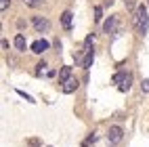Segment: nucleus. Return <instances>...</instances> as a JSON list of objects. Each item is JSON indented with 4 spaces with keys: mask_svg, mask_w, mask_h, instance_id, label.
Segmentation results:
<instances>
[{
    "mask_svg": "<svg viewBox=\"0 0 149 147\" xmlns=\"http://www.w3.org/2000/svg\"><path fill=\"white\" fill-rule=\"evenodd\" d=\"M134 29L139 34H147V29H149V15H147L145 4H141L134 13Z\"/></svg>",
    "mask_w": 149,
    "mask_h": 147,
    "instance_id": "1",
    "label": "nucleus"
},
{
    "mask_svg": "<svg viewBox=\"0 0 149 147\" xmlns=\"http://www.w3.org/2000/svg\"><path fill=\"white\" fill-rule=\"evenodd\" d=\"M113 82L118 84V88H120L122 93H126L128 88H130V84H132V76L126 74V72H118V74L113 76Z\"/></svg>",
    "mask_w": 149,
    "mask_h": 147,
    "instance_id": "2",
    "label": "nucleus"
},
{
    "mask_svg": "<svg viewBox=\"0 0 149 147\" xmlns=\"http://www.w3.org/2000/svg\"><path fill=\"white\" fill-rule=\"evenodd\" d=\"M122 137H124V130L120 126H111V128L107 130V143L109 145H118V143H122Z\"/></svg>",
    "mask_w": 149,
    "mask_h": 147,
    "instance_id": "3",
    "label": "nucleus"
},
{
    "mask_svg": "<svg viewBox=\"0 0 149 147\" xmlns=\"http://www.w3.org/2000/svg\"><path fill=\"white\" fill-rule=\"evenodd\" d=\"M34 27L38 32H48L51 23H48V19H44V17H34Z\"/></svg>",
    "mask_w": 149,
    "mask_h": 147,
    "instance_id": "4",
    "label": "nucleus"
},
{
    "mask_svg": "<svg viewBox=\"0 0 149 147\" xmlns=\"http://www.w3.org/2000/svg\"><path fill=\"white\" fill-rule=\"evenodd\" d=\"M78 84H80V82H78L76 78H69L67 82H63V86H61V91H63L65 95H72V93L76 91V88H78Z\"/></svg>",
    "mask_w": 149,
    "mask_h": 147,
    "instance_id": "5",
    "label": "nucleus"
},
{
    "mask_svg": "<svg viewBox=\"0 0 149 147\" xmlns=\"http://www.w3.org/2000/svg\"><path fill=\"white\" fill-rule=\"evenodd\" d=\"M44 51H48V42H46V40H36V42L32 44V53L42 55Z\"/></svg>",
    "mask_w": 149,
    "mask_h": 147,
    "instance_id": "6",
    "label": "nucleus"
},
{
    "mask_svg": "<svg viewBox=\"0 0 149 147\" xmlns=\"http://www.w3.org/2000/svg\"><path fill=\"white\" fill-rule=\"evenodd\" d=\"M69 78H72V67H69V65H63L61 67V72H59V82H67L69 80Z\"/></svg>",
    "mask_w": 149,
    "mask_h": 147,
    "instance_id": "7",
    "label": "nucleus"
},
{
    "mask_svg": "<svg viewBox=\"0 0 149 147\" xmlns=\"http://www.w3.org/2000/svg\"><path fill=\"white\" fill-rule=\"evenodd\" d=\"M93 59H95V51L93 48H86V57H84V63H82L84 70H88V67L93 65Z\"/></svg>",
    "mask_w": 149,
    "mask_h": 147,
    "instance_id": "8",
    "label": "nucleus"
},
{
    "mask_svg": "<svg viewBox=\"0 0 149 147\" xmlns=\"http://www.w3.org/2000/svg\"><path fill=\"white\" fill-rule=\"evenodd\" d=\"M61 23H63L65 29H72V11H63V15H61Z\"/></svg>",
    "mask_w": 149,
    "mask_h": 147,
    "instance_id": "9",
    "label": "nucleus"
},
{
    "mask_svg": "<svg viewBox=\"0 0 149 147\" xmlns=\"http://www.w3.org/2000/svg\"><path fill=\"white\" fill-rule=\"evenodd\" d=\"M25 38H23V34H17L15 36V48H17V51H25Z\"/></svg>",
    "mask_w": 149,
    "mask_h": 147,
    "instance_id": "10",
    "label": "nucleus"
},
{
    "mask_svg": "<svg viewBox=\"0 0 149 147\" xmlns=\"http://www.w3.org/2000/svg\"><path fill=\"white\" fill-rule=\"evenodd\" d=\"M103 29L107 34H113V29H116V17H109L105 21V25H103Z\"/></svg>",
    "mask_w": 149,
    "mask_h": 147,
    "instance_id": "11",
    "label": "nucleus"
},
{
    "mask_svg": "<svg viewBox=\"0 0 149 147\" xmlns=\"http://www.w3.org/2000/svg\"><path fill=\"white\" fill-rule=\"evenodd\" d=\"M8 4H11V0H0V11H2V13H6Z\"/></svg>",
    "mask_w": 149,
    "mask_h": 147,
    "instance_id": "12",
    "label": "nucleus"
},
{
    "mask_svg": "<svg viewBox=\"0 0 149 147\" xmlns=\"http://www.w3.org/2000/svg\"><path fill=\"white\" fill-rule=\"evenodd\" d=\"M23 2H25L27 6H38V4L42 2V0H23Z\"/></svg>",
    "mask_w": 149,
    "mask_h": 147,
    "instance_id": "13",
    "label": "nucleus"
},
{
    "mask_svg": "<svg viewBox=\"0 0 149 147\" xmlns=\"http://www.w3.org/2000/svg\"><path fill=\"white\" fill-rule=\"evenodd\" d=\"M95 21H101V6L95 8Z\"/></svg>",
    "mask_w": 149,
    "mask_h": 147,
    "instance_id": "14",
    "label": "nucleus"
},
{
    "mask_svg": "<svg viewBox=\"0 0 149 147\" xmlns=\"http://www.w3.org/2000/svg\"><path fill=\"white\" fill-rule=\"evenodd\" d=\"M141 88H143V93H149V78H147V80H143Z\"/></svg>",
    "mask_w": 149,
    "mask_h": 147,
    "instance_id": "15",
    "label": "nucleus"
},
{
    "mask_svg": "<svg viewBox=\"0 0 149 147\" xmlns=\"http://www.w3.org/2000/svg\"><path fill=\"white\" fill-rule=\"evenodd\" d=\"M36 67H38L36 72H38V74H42V72H44V67H46V63H44V61H40V63H38Z\"/></svg>",
    "mask_w": 149,
    "mask_h": 147,
    "instance_id": "16",
    "label": "nucleus"
},
{
    "mask_svg": "<svg viewBox=\"0 0 149 147\" xmlns=\"http://www.w3.org/2000/svg\"><path fill=\"white\" fill-rule=\"evenodd\" d=\"M17 95H21V97H25V101H32V97H29V95H25L23 91H17Z\"/></svg>",
    "mask_w": 149,
    "mask_h": 147,
    "instance_id": "17",
    "label": "nucleus"
},
{
    "mask_svg": "<svg viewBox=\"0 0 149 147\" xmlns=\"http://www.w3.org/2000/svg\"><path fill=\"white\" fill-rule=\"evenodd\" d=\"M126 6L130 8V11H132V8H134V0H126Z\"/></svg>",
    "mask_w": 149,
    "mask_h": 147,
    "instance_id": "18",
    "label": "nucleus"
}]
</instances>
